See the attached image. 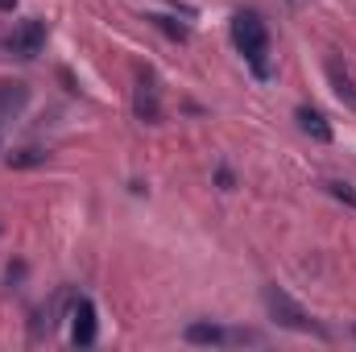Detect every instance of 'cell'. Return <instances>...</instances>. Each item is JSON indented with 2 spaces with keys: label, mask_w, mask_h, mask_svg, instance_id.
Segmentation results:
<instances>
[{
  "label": "cell",
  "mask_w": 356,
  "mask_h": 352,
  "mask_svg": "<svg viewBox=\"0 0 356 352\" xmlns=\"http://www.w3.org/2000/svg\"><path fill=\"white\" fill-rule=\"evenodd\" d=\"M232 42L245 54V63L253 67V75L257 79H269V29L253 8H241L232 17Z\"/></svg>",
  "instance_id": "1"
},
{
  "label": "cell",
  "mask_w": 356,
  "mask_h": 352,
  "mask_svg": "<svg viewBox=\"0 0 356 352\" xmlns=\"http://www.w3.org/2000/svg\"><path fill=\"white\" fill-rule=\"evenodd\" d=\"M266 307H269V315L282 323V328H290V332H315V336H323V328L286 294V290H277V286H266Z\"/></svg>",
  "instance_id": "2"
},
{
  "label": "cell",
  "mask_w": 356,
  "mask_h": 352,
  "mask_svg": "<svg viewBox=\"0 0 356 352\" xmlns=\"http://www.w3.org/2000/svg\"><path fill=\"white\" fill-rule=\"evenodd\" d=\"M133 112H137V120H145V125H158V120H162V88H158V75H154V71H137Z\"/></svg>",
  "instance_id": "3"
},
{
  "label": "cell",
  "mask_w": 356,
  "mask_h": 352,
  "mask_svg": "<svg viewBox=\"0 0 356 352\" xmlns=\"http://www.w3.org/2000/svg\"><path fill=\"white\" fill-rule=\"evenodd\" d=\"M42 46H46V25H42L38 17L21 21V25L8 33V50H13L17 58H38V54H42Z\"/></svg>",
  "instance_id": "4"
},
{
  "label": "cell",
  "mask_w": 356,
  "mask_h": 352,
  "mask_svg": "<svg viewBox=\"0 0 356 352\" xmlns=\"http://www.w3.org/2000/svg\"><path fill=\"white\" fill-rule=\"evenodd\" d=\"M67 319H71V340L79 349L95 344V303L91 298H71L67 303Z\"/></svg>",
  "instance_id": "5"
},
{
  "label": "cell",
  "mask_w": 356,
  "mask_h": 352,
  "mask_svg": "<svg viewBox=\"0 0 356 352\" xmlns=\"http://www.w3.org/2000/svg\"><path fill=\"white\" fill-rule=\"evenodd\" d=\"M29 104V88L17 83V79H0V141L8 133V125L21 116V108Z\"/></svg>",
  "instance_id": "6"
},
{
  "label": "cell",
  "mask_w": 356,
  "mask_h": 352,
  "mask_svg": "<svg viewBox=\"0 0 356 352\" xmlns=\"http://www.w3.org/2000/svg\"><path fill=\"white\" fill-rule=\"evenodd\" d=\"M67 303H71V294H67V290H58V294H54V298L38 311V319H33V340L50 336V332L58 328V315H63V307H67Z\"/></svg>",
  "instance_id": "7"
},
{
  "label": "cell",
  "mask_w": 356,
  "mask_h": 352,
  "mask_svg": "<svg viewBox=\"0 0 356 352\" xmlns=\"http://www.w3.org/2000/svg\"><path fill=\"white\" fill-rule=\"evenodd\" d=\"M327 79H332V88H336V95L348 104V108H356V88H353V75L340 67V58H327Z\"/></svg>",
  "instance_id": "8"
},
{
  "label": "cell",
  "mask_w": 356,
  "mask_h": 352,
  "mask_svg": "<svg viewBox=\"0 0 356 352\" xmlns=\"http://www.w3.org/2000/svg\"><path fill=\"white\" fill-rule=\"evenodd\" d=\"M294 116H298V129H302V133H311L315 141H332V125L323 120V112H315V108H298Z\"/></svg>",
  "instance_id": "9"
},
{
  "label": "cell",
  "mask_w": 356,
  "mask_h": 352,
  "mask_svg": "<svg viewBox=\"0 0 356 352\" xmlns=\"http://www.w3.org/2000/svg\"><path fill=\"white\" fill-rule=\"evenodd\" d=\"M182 336H186L191 344H224V340H232V332H224L220 323H191Z\"/></svg>",
  "instance_id": "10"
},
{
  "label": "cell",
  "mask_w": 356,
  "mask_h": 352,
  "mask_svg": "<svg viewBox=\"0 0 356 352\" xmlns=\"http://www.w3.org/2000/svg\"><path fill=\"white\" fill-rule=\"evenodd\" d=\"M33 162H46V154L42 150H17V154H8V166H33Z\"/></svg>",
  "instance_id": "11"
},
{
  "label": "cell",
  "mask_w": 356,
  "mask_h": 352,
  "mask_svg": "<svg viewBox=\"0 0 356 352\" xmlns=\"http://www.w3.org/2000/svg\"><path fill=\"white\" fill-rule=\"evenodd\" d=\"M327 191H332V195H336L340 203H348V207L356 211V191L348 186V182H327Z\"/></svg>",
  "instance_id": "12"
},
{
  "label": "cell",
  "mask_w": 356,
  "mask_h": 352,
  "mask_svg": "<svg viewBox=\"0 0 356 352\" xmlns=\"http://www.w3.org/2000/svg\"><path fill=\"white\" fill-rule=\"evenodd\" d=\"M149 21H154V25H158V29H166V33H170V38H178V42H182V38H186V25H175V17H149Z\"/></svg>",
  "instance_id": "13"
},
{
  "label": "cell",
  "mask_w": 356,
  "mask_h": 352,
  "mask_svg": "<svg viewBox=\"0 0 356 352\" xmlns=\"http://www.w3.org/2000/svg\"><path fill=\"white\" fill-rule=\"evenodd\" d=\"M17 8V0H0V13H13Z\"/></svg>",
  "instance_id": "14"
}]
</instances>
